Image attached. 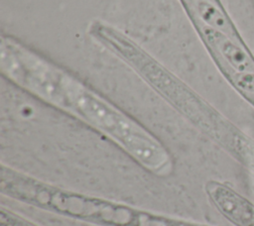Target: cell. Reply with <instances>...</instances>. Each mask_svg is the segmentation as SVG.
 Wrapping results in <instances>:
<instances>
[{"label":"cell","instance_id":"6da1fadb","mask_svg":"<svg viewBox=\"0 0 254 226\" xmlns=\"http://www.w3.org/2000/svg\"><path fill=\"white\" fill-rule=\"evenodd\" d=\"M38 99L104 135L150 173L168 177L174 172L172 154L152 132L58 64Z\"/></svg>","mask_w":254,"mask_h":226},{"label":"cell","instance_id":"7a4b0ae2","mask_svg":"<svg viewBox=\"0 0 254 226\" xmlns=\"http://www.w3.org/2000/svg\"><path fill=\"white\" fill-rule=\"evenodd\" d=\"M0 192L20 203L95 226H220L68 189L5 164L0 167Z\"/></svg>","mask_w":254,"mask_h":226},{"label":"cell","instance_id":"3957f363","mask_svg":"<svg viewBox=\"0 0 254 226\" xmlns=\"http://www.w3.org/2000/svg\"><path fill=\"white\" fill-rule=\"evenodd\" d=\"M205 45L218 55L234 72H254V60L248 53L227 35L205 26H195Z\"/></svg>","mask_w":254,"mask_h":226},{"label":"cell","instance_id":"277c9868","mask_svg":"<svg viewBox=\"0 0 254 226\" xmlns=\"http://www.w3.org/2000/svg\"><path fill=\"white\" fill-rule=\"evenodd\" d=\"M223 216L234 226H254V203L241 193H234L224 203Z\"/></svg>","mask_w":254,"mask_h":226},{"label":"cell","instance_id":"5b68a950","mask_svg":"<svg viewBox=\"0 0 254 226\" xmlns=\"http://www.w3.org/2000/svg\"><path fill=\"white\" fill-rule=\"evenodd\" d=\"M229 79L242 95H254V72H230Z\"/></svg>","mask_w":254,"mask_h":226},{"label":"cell","instance_id":"8992f818","mask_svg":"<svg viewBox=\"0 0 254 226\" xmlns=\"http://www.w3.org/2000/svg\"><path fill=\"white\" fill-rule=\"evenodd\" d=\"M0 226H41L27 217L1 206L0 209Z\"/></svg>","mask_w":254,"mask_h":226},{"label":"cell","instance_id":"52a82bcc","mask_svg":"<svg viewBox=\"0 0 254 226\" xmlns=\"http://www.w3.org/2000/svg\"><path fill=\"white\" fill-rule=\"evenodd\" d=\"M244 97L254 105V95H244Z\"/></svg>","mask_w":254,"mask_h":226}]
</instances>
